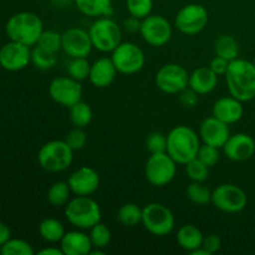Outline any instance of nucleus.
I'll list each match as a JSON object with an SVG mask.
<instances>
[{
  "instance_id": "4468645a",
  "label": "nucleus",
  "mask_w": 255,
  "mask_h": 255,
  "mask_svg": "<svg viewBox=\"0 0 255 255\" xmlns=\"http://www.w3.org/2000/svg\"><path fill=\"white\" fill-rule=\"evenodd\" d=\"M49 95L52 101L69 109L82 100L81 82L69 75L55 77L49 85Z\"/></svg>"
},
{
  "instance_id": "c9c22d12",
  "label": "nucleus",
  "mask_w": 255,
  "mask_h": 255,
  "mask_svg": "<svg viewBox=\"0 0 255 255\" xmlns=\"http://www.w3.org/2000/svg\"><path fill=\"white\" fill-rule=\"evenodd\" d=\"M126 7L131 16L143 20L152 14L153 0H126Z\"/></svg>"
},
{
  "instance_id": "dca6fc26",
  "label": "nucleus",
  "mask_w": 255,
  "mask_h": 255,
  "mask_svg": "<svg viewBox=\"0 0 255 255\" xmlns=\"http://www.w3.org/2000/svg\"><path fill=\"white\" fill-rule=\"evenodd\" d=\"M31 62V50L20 42L10 40L0 47V66L6 71L24 70Z\"/></svg>"
},
{
  "instance_id": "423d86ee",
  "label": "nucleus",
  "mask_w": 255,
  "mask_h": 255,
  "mask_svg": "<svg viewBox=\"0 0 255 255\" xmlns=\"http://www.w3.org/2000/svg\"><path fill=\"white\" fill-rule=\"evenodd\" d=\"M94 49L101 52H112L122 42V29L110 16L95 19L89 29Z\"/></svg>"
},
{
  "instance_id": "4c0bfd02",
  "label": "nucleus",
  "mask_w": 255,
  "mask_h": 255,
  "mask_svg": "<svg viewBox=\"0 0 255 255\" xmlns=\"http://www.w3.org/2000/svg\"><path fill=\"white\" fill-rule=\"evenodd\" d=\"M186 166V173L192 182H204L209 177V167L198 158H193Z\"/></svg>"
},
{
  "instance_id": "1a4fd4ad",
  "label": "nucleus",
  "mask_w": 255,
  "mask_h": 255,
  "mask_svg": "<svg viewBox=\"0 0 255 255\" xmlns=\"http://www.w3.org/2000/svg\"><path fill=\"white\" fill-rule=\"evenodd\" d=\"M111 54L117 71L124 75L137 74L143 69L146 62L143 50L131 41H122Z\"/></svg>"
},
{
  "instance_id": "c85d7f7f",
  "label": "nucleus",
  "mask_w": 255,
  "mask_h": 255,
  "mask_svg": "<svg viewBox=\"0 0 255 255\" xmlns=\"http://www.w3.org/2000/svg\"><path fill=\"white\" fill-rule=\"evenodd\" d=\"M71 189H70L67 182H55L47 189L46 198L47 202L52 207H65L71 197Z\"/></svg>"
},
{
  "instance_id": "58836bf2",
  "label": "nucleus",
  "mask_w": 255,
  "mask_h": 255,
  "mask_svg": "<svg viewBox=\"0 0 255 255\" xmlns=\"http://www.w3.org/2000/svg\"><path fill=\"white\" fill-rule=\"evenodd\" d=\"M197 158L211 168V167L216 166V164L218 163L219 158H221L219 148H217V147L214 146H211V144H206V143L201 144L198 154H197Z\"/></svg>"
},
{
  "instance_id": "a878e982",
  "label": "nucleus",
  "mask_w": 255,
  "mask_h": 255,
  "mask_svg": "<svg viewBox=\"0 0 255 255\" xmlns=\"http://www.w3.org/2000/svg\"><path fill=\"white\" fill-rule=\"evenodd\" d=\"M214 52L217 56L224 57L228 61H233L237 57H239V52H241L238 40L228 34L221 35L214 42Z\"/></svg>"
},
{
  "instance_id": "37998d69",
  "label": "nucleus",
  "mask_w": 255,
  "mask_h": 255,
  "mask_svg": "<svg viewBox=\"0 0 255 255\" xmlns=\"http://www.w3.org/2000/svg\"><path fill=\"white\" fill-rule=\"evenodd\" d=\"M179 101L183 105L184 107H188V109H192V107L196 106L198 104V97L199 95L197 94L196 91L191 89V87H187L183 91L179 92Z\"/></svg>"
},
{
  "instance_id": "49530a36",
  "label": "nucleus",
  "mask_w": 255,
  "mask_h": 255,
  "mask_svg": "<svg viewBox=\"0 0 255 255\" xmlns=\"http://www.w3.org/2000/svg\"><path fill=\"white\" fill-rule=\"evenodd\" d=\"M11 238V231L4 222H0V247L4 246Z\"/></svg>"
},
{
  "instance_id": "f3484780",
  "label": "nucleus",
  "mask_w": 255,
  "mask_h": 255,
  "mask_svg": "<svg viewBox=\"0 0 255 255\" xmlns=\"http://www.w3.org/2000/svg\"><path fill=\"white\" fill-rule=\"evenodd\" d=\"M67 183L75 196H91L99 189L100 176L96 169L82 166L70 174Z\"/></svg>"
},
{
  "instance_id": "20e7f679",
  "label": "nucleus",
  "mask_w": 255,
  "mask_h": 255,
  "mask_svg": "<svg viewBox=\"0 0 255 255\" xmlns=\"http://www.w3.org/2000/svg\"><path fill=\"white\" fill-rule=\"evenodd\" d=\"M65 217L72 227L86 231L101 222V208L90 196H76L65 206Z\"/></svg>"
},
{
  "instance_id": "b1692460",
  "label": "nucleus",
  "mask_w": 255,
  "mask_h": 255,
  "mask_svg": "<svg viewBox=\"0 0 255 255\" xmlns=\"http://www.w3.org/2000/svg\"><path fill=\"white\" fill-rule=\"evenodd\" d=\"M203 233L198 227L193 224H184L177 232V243L186 252L193 253L199 249L203 243Z\"/></svg>"
},
{
  "instance_id": "5701e85b",
  "label": "nucleus",
  "mask_w": 255,
  "mask_h": 255,
  "mask_svg": "<svg viewBox=\"0 0 255 255\" xmlns=\"http://www.w3.org/2000/svg\"><path fill=\"white\" fill-rule=\"evenodd\" d=\"M218 77L209 66L197 67L192 74H189L188 87L196 91L199 96L211 94L218 85Z\"/></svg>"
},
{
  "instance_id": "a211bd4d",
  "label": "nucleus",
  "mask_w": 255,
  "mask_h": 255,
  "mask_svg": "<svg viewBox=\"0 0 255 255\" xmlns=\"http://www.w3.org/2000/svg\"><path fill=\"white\" fill-rule=\"evenodd\" d=\"M223 152L233 162L248 161L255 153V139L248 133L231 134L224 143Z\"/></svg>"
},
{
  "instance_id": "9d476101",
  "label": "nucleus",
  "mask_w": 255,
  "mask_h": 255,
  "mask_svg": "<svg viewBox=\"0 0 255 255\" xmlns=\"http://www.w3.org/2000/svg\"><path fill=\"white\" fill-rule=\"evenodd\" d=\"M208 10L203 5L192 2V4H187L179 9L176 15V19H174V26L182 34L193 36L206 29V26L208 25Z\"/></svg>"
},
{
  "instance_id": "f03ea898",
  "label": "nucleus",
  "mask_w": 255,
  "mask_h": 255,
  "mask_svg": "<svg viewBox=\"0 0 255 255\" xmlns=\"http://www.w3.org/2000/svg\"><path fill=\"white\" fill-rule=\"evenodd\" d=\"M201 147V137L184 125L173 127L167 134V153L178 164H187L196 158Z\"/></svg>"
},
{
  "instance_id": "c756f323",
  "label": "nucleus",
  "mask_w": 255,
  "mask_h": 255,
  "mask_svg": "<svg viewBox=\"0 0 255 255\" xmlns=\"http://www.w3.org/2000/svg\"><path fill=\"white\" fill-rule=\"evenodd\" d=\"M142 213L143 209L139 208L137 204L125 203L117 212V219L125 227H136L137 224L142 223Z\"/></svg>"
},
{
  "instance_id": "ddd939ff",
  "label": "nucleus",
  "mask_w": 255,
  "mask_h": 255,
  "mask_svg": "<svg viewBox=\"0 0 255 255\" xmlns=\"http://www.w3.org/2000/svg\"><path fill=\"white\" fill-rule=\"evenodd\" d=\"M139 34L149 46L161 47L168 44L173 34V29L168 19L162 15L151 14L141 20Z\"/></svg>"
},
{
  "instance_id": "f8f14e48",
  "label": "nucleus",
  "mask_w": 255,
  "mask_h": 255,
  "mask_svg": "<svg viewBox=\"0 0 255 255\" xmlns=\"http://www.w3.org/2000/svg\"><path fill=\"white\" fill-rule=\"evenodd\" d=\"M154 81L156 86L164 94L178 95L188 87L189 74L182 65L169 62L157 71Z\"/></svg>"
},
{
  "instance_id": "79ce46f5",
  "label": "nucleus",
  "mask_w": 255,
  "mask_h": 255,
  "mask_svg": "<svg viewBox=\"0 0 255 255\" xmlns=\"http://www.w3.org/2000/svg\"><path fill=\"white\" fill-rule=\"evenodd\" d=\"M221 247H222V241L217 234H209V236L204 237L203 238L202 248L208 253V255H213L218 253Z\"/></svg>"
},
{
  "instance_id": "f704fd0d",
  "label": "nucleus",
  "mask_w": 255,
  "mask_h": 255,
  "mask_svg": "<svg viewBox=\"0 0 255 255\" xmlns=\"http://www.w3.org/2000/svg\"><path fill=\"white\" fill-rule=\"evenodd\" d=\"M2 255H34V249L24 239L10 238L4 246L0 247Z\"/></svg>"
},
{
  "instance_id": "a19ab883",
  "label": "nucleus",
  "mask_w": 255,
  "mask_h": 255,
  "mask_svg": "<svg viewBox=\"0 0 255 255\" xmlns=\"http://www.w3.org/2000/svg\"><path fill=\"white\" fill-rule=\"evenodd\" d=\"M65 142H66L74 151L82 149L87 143L86 132L84 131V128L74 127V128L65 136Z\"/></svg>"
},
{
  "instance_id": "8fccbe9b",
  "label": "nucleus",
  "mask_w": 255,
  "mask_h": 255,
  "mask_svg": "<svg viewBox=\"0 0 255 255\" xmlns=\"http://www.w3.org/2000/svg\"><path fill=\"white\" fill-rule=\"evenodd\" d=\"M253 62H254V64H255V56H254V61H253Z\"/></svg>"
},
{
  "instance_id": "72a5a7b5",
  "label": "nucleus",
  "mask_w": 255,
  "mask_h": 255,
  "mask_svg": "<svg viewBox=\"0 0 255 255\" xmlns=\"http://www.w3.org/2000/svg\"><path fill=\"white\" fill-rule=\"evenodd\" d=\"M90 233L89 237L91 239V243L94 246V248H100L105 249L110 244L112 238L111 231L105 226L104 223H97L95 224L92 228L89 229Z\"/></svg>"
},
{
  "instance_id": "7ed1b4c3",
  "label": "nucleus",
  "mask_w": 255,
  "mask_h": 255,
  "mask_svg": "<svg viewBox=\"0 0 255 255\" xmlns=\"http://www.w3.org/2000/svg\"><path fill=\"white\" fill-rule=\"evenodd\" d=\"M44 31V24L40 16L31 11H20L9 17L5 25L9 40L26 46H35Z\"/></svg>"
},
{
  "instance_id": "09e8293b",
  "label": "nucleus",
  "mask_w": 255,
  "mask_h": 255,
  "mask_svg": "<svg viewBox=\"0 0 255 255\" xmlns=\"http://www.w3.org/2000/svg\"><path fill=\"white\" fill-rule=\"evenodd\" d=\"M74 0H52V2H55L56 5H66L67 2H71Z\"/></svg>"
},
{
  "instance_id": "bb28decb",
  "label": "nucleus",
  "mask_w": 255,
  "mask_h": 255,
  "mask_svg": "<svg viewBox=\"0 0 255 255\" xmlns=\"http://www.w3.org/2000/svg\"><path fill=\"white\" fill-rule=\"evenodd\" d=\"M66 233L64 224L56 218H45L39 224V234L47 243H60L64 234Z\"/></svg>"
},
{
  "instance_id": "9b49d317",
  "label": "nucleus",
  "mask_w": 255,
  "mask_h": 255,
  "mask_svg": "<svg viewBox=\"0 0 255 255\" xmlns=\"http://www.w3.org/2000/svg\"><path fill=\"white\" fill-rule=\"evenodd\" d=\"M212 203L224 213H239L248 204V196L239 186L223 183L212 192Z\"/></svg>"
},
{
  "instance_id": "cd10ccee",
  "label": "nucleus",
  "mask_w": 255,
  "mask_h": 255,
  "mask_svg": "<svg viewBox=\"0 0 255 255\" xmlns=\"http://www.w3.org/2000/svg\"><path fill=\"white\" fill-rule=\"evenodd\" d=\"M69 116L70 121L74 125V127L85 128V127H87L91 124L94 112H92V109L90 107V105L81 100V101L76 102L71 107H69Z\"/></svg>"
},
{
  "instance_id": "473e14b6",
  "label": "nucleus",
  "mask_w": 255,
  "mask_h": 255,
  "mask_svg": "<svg viewBox=\"0 0 255 255\" xmlns=\"http://www.w3.org/2000/svg\"><path fill=\"white\" fill-rule=\"evenodd\" d=\"M90 70H91V64L89 62L87 57H74L67 65L69 76L80 82L89 79Z\"/></svg>"
},
{
  "instance_id": "6e6552de",
  "label": "nucleus",
  "mask_w": 255,
  "mask_h": 255,
  "mask_svg": "<svg viewBox=\"0 0 255 255\" xmlns=\"http://www.w3.org/2000/svg\"><path fill=\"white\" fill-rule=\"evenodd\" d=\"M177 162L167 152L152 153L144 166V176L154 187H164L171 183L177 173Z\"/></svg>"
},
{
  "instance_id": "aec40b11",
  "label": "nucleus",
  "mask_w": 255,
  "mask_h": 255,
  "mask_svg": "<svg viewBox=\"0 0 255 255\" xmlns=\"http://www.w3.org/2000/svg\"><path fill=\"white\" fill-rule=\"evenodd\" d=\"M244 102L239 101L233 96H224L217 100L212 109L214 117L227 125H233L241 121L244 115Z\"/></svg>"
},
{
  "instance_id": "f257e3e1",
  "label": "nucleus",
  "mask_w": 255,
  "mask_h": 255,
  "mask_svg": "<svg viewBox=\"0 0 255 255\" xmlns=\"http://www.w3.org/2000/svg\"><path fill=\"white\" fill-rule=\"evenodd\" d=\"M224 77L231 96L242 102H249L255 99V64L253 61L237 57L229 62L228 71Z\"/></svg>"
},
{
  "instance_id": "2f4dec72",
  "label": "nucleus",
  "mask_w": 255,
  "mask_h": 255,
  "mask_svg": "<svg viewBox=\"0 0 255 255\" xmlns=\"http://www.w3.org/2000/svg\"><path fill=\"white\" fill-rule=\"evenodd\" d=\"M57 57L54 52L46 51L37 45L31 50V64L39 70H50L56 65Z\"/></svg>"
},
{
  "instance_id": "7c9ffc66",
  "label": "nucleus",
  "mask_w": 255,
  "mask_h": 255,
  "mask_svg": "<svg viewBox=\"0 0 255 255\" xmlns=\"http://www.w3.org/2000/svg\"><path fill=\"white\" fill-rule=\"evenodd\" d=\"M186 194L192 203L204 206L212 202V192L203 182H192L186 189Z\"/></svg>"
},
{
  "instance_id": "e433bc0d",
  "label": "nucleus",
  "mask_w": 255,
  "mask_h": 255,
  "mask_svg": "<svg viewBox=\"0 0 255 255\" xmlns=\"http://www.w3.org/2000/svg\"><path fill=\"white\" fill-rule=\"evenodd\" d=\"M36 45L46 51L57 54L61 50V34L55 30H44Z\"/></svg>"
},
{
  "instance_id": "412c9836",
  "label": "nucleus",
  "mask_w": 255,
  "mask_h": 255,
  "mask_svg": "<svg viewBox=\"0 0 255 255\" xmlns=\"http://www.w3.org/2000/svg\"><path fill=\"white\" fill-rule=\"evenodd\" d=\"M117 72L111 57H100L91 64L89 80L95 87L106 89L115 81Z\"/></svg>"
},
{
  "instance_id": "2eb2a0df",
  "label": "nucleus",
  "mask_w": 255,
  "mask_h": 255,
  "mask_svg": "<svg viewBox=\"0 0 255 255\" xmlns=\"http://www.w3.org/2000/svg\"><path fill=\"white\" fill-rule=\"evenodd\" d=\"M92 49L94 46L89 31L82 27H70L61 34V50L71 59L87 57Z\"/></svg>"
},
{
  "instance_id": "6ab92c4d",
  "label": "nucleus",
  "mask_w": 255,
  "mask_h": 255,
  "mask_svg": "<svg viewBox=\"0 0 255 255\" xmlns=\"http://www.w3.org/2000/svg\"><path fill=\"white\" fill-rule=\"evenodd\" d=\"M199 136L203 143L211 144L217 148H223L224 143L231 136V129L229 125L224 124L217 117L211 116L202 121L199 126Z\"/></svg>"
},
{
  "instance_id": "393cba45",
  "label": "nucleus",
  "mask_w": 255,
  "mask_h": 255,
  "mask_svg": "<svg viewBox=\"0 0 255 255\" xmlns=\"http://www.w3.org/2000/svg\"><path fill=\"white\" fill-rule=\"evenodd\" d=\"M77 10L85 16L97 19L112 14L111 0H74Z\"/></svg>"
},
{
  "instance_id": "39448f33",
  "label": "nucleus",
  "mask_w": 255,
  "mask_h": 255,
  "mask_svg": "<svg viewBox=\"0 0 255 255\" xmlns=\"http://www.w3.org/2000/svg\"><path fill=\"white\" fill-rule=\"evenodd\" d=\"M74 161V149L65 139H52L42 144L37 153V162L46 172L59 173L71 166Z\"/></svg>"
},
{
  "instance_id": "0eeeda50",
  "label": "nucleus",
  "mask_w": 255,
  "mask_h": 255,
  "mask_svg": "<svg viewBox=\"0 0 255 255\" xmlns=\"http://www.w3.org/2000/svg\"><path fill=\"white\" fill-rule=\"evenodd\" d=\"M142 209V224L148 233L157 237H166L173 232L176 219L168 207L154 202L147 204Z\"/></svg>"
},
{
  "instance_id": "de8ad7c7",
  "label": "nucleus",
  "mask_w": 255,
  "mask_h": 255,
  "mask_svg": "<svg viewBox=\"0 0 255 255\" xmlns=\"http://www.w3.org/2000/svg\"><path fill=\"white\" fill-rule=\"evenodd\" d=\"M39 255H64L61 248L59 247H46L39 252Z\"/></svg>"
},
{
  "instance_id": "ea45409f",
  "label": "nucleus",
  "mask_w": 255,
  "mask_h": 255,
  "mask_svg": "<svg viewBox=\"0 0 255 255\" xmlns=\"http://www.w3.org/2000/svg\"><path fill=\"white\" fill-rule=\"evenodd\" d=\"M146 147L151 154L167 152V136L162 132H152L147 137Z\"/></svg>"
},
{
  "instance_id": "a18cd8bd",
  "label": "nucleus",
  "mask_w": 255,
  "mask_h": 255,
  "mask_svg": "<svg viewBox=\"0 0 255 255\" xmlns=\"http://www.w3.org/2000/svg\"><path fill=\"white\" fill-rule=\"evenodd\" d=\"M124 27L128 32L139 31V27H141V20L137 19V17L134 16L127 17V19L124 20Z\"/></svg>"
},
{
  "instance_id": "c03bdc74",
  "label": "nucleus",
  "mask_w": 255,
  "mask_h": 255,
  "mask_svg": "<svg viewBox=\"0 0 255 255\" xmlns=\"http://www.w3.org/2000/svg\"><path fill=\"white\" fill-rule=\"evenodd\" d=\"M229 62L227 59L221 56H217L214 59H212L211 64H209V67H211L212 71L217 75V76H224L228 71V67H229Z\"/></svg>"
},
{
  "instance_id": "4be33fe9",
  "label": "nucleus",
  "mask_w": 255,
  "mask_h": 255,
  "mask_svg": "<svg viewBox=\"0 0 255 255\" xmlns=\"http://www.w3.org/2000/svg\"><path fill=\"white\" fill-rule=\"evenodd\" d=\"M60 248L64 255H89L94 246L89 234L79 229L66 232L60 241Z\"/></svg>"
}]
</instances>
